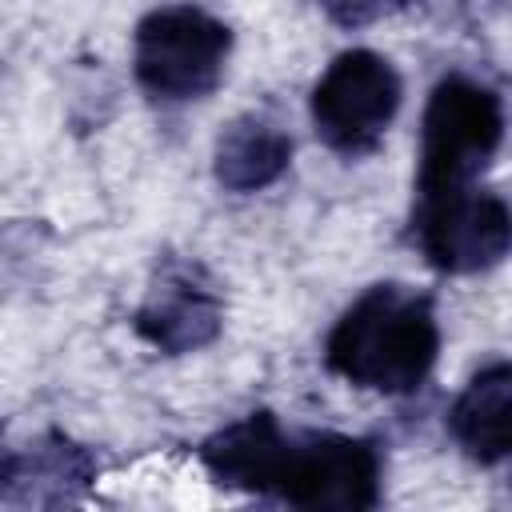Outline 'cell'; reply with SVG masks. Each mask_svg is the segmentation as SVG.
Masks as SVG:
<instances>
[{
  "instance_id": "cell-1",
  "label": "cell",
  "mask_w": 512,
  "mask_h": 512,
  "mask_svg": "<svg viewBox=\"0 0 512 512\" xmlns=\"http://www.w3.org/2000/svg\"><path fill=\"white\" fill-rule=\"evenodd\" d=\"M220 488L268 496L296 508L368 512L380 504L384 456L368 436L284 428L272 412H248L196 448Z\"/></svg>"
},
{
  "instance_id": "cell-2",
  "label": "cell",
  "mask_w": 512,
  "mask_h": 512,
  "mask_svg": "<svg viewBox=\"0 0 512 512\" xmlns=\"http://www.w3.org/2000/svg\"><path fill=\"white\" fill-rule=\"evenodd\" d=\"M440 356V320L428 292L384 280L364 288L332 324L324 364L352 388L404 396L416 392Z\"/></svg>"
},
{
  "instance_id": "cell-3",
  "label": "cell",
  "mask_w": 512,
  "mask_h": 512,
  "mask_svg": "<svg viewBox=\"0 0 512 512\" xmlns=\"http://www.w3.org/2000/svg\"><path fill=\"white\" fill-rule=\"evenodd\" d=\"M504 144V100L472 76H444L420 120L416 200L468 192Z\"/></svg>"
},
{
  "instance_id": "cell-4",
  "label": "cell",
  "mask_w": 512,
  "mask_h": 512,
  "mask_svg": "<svg viewBox=\"0 0 512 512\" xmlns=\"http://www.w3.org/2000/svg\"><path fill=\"white\" fill-rule=\"evenodd\" d=\"M232 56V28L196 4H164L132 32V72L148 100L188 104L220 88Z\"/></svg>"
},
{
  "instance_id": "cell-5",
  "label": "cell",
  "mask_w": 512,
  "mask_h": 512,
  "mask_svg": "<svg viewBox=\"0 0 512 512\" xmlns=\"http://www.w3.org/2000/svg\"><path fill=\"white\" fill-rule=\"evenodd\" d=\"M400 100L404 84L392 60L372 48H348L312 84L308 116L324 148L356 160L376 152L400 112Z\"/></svg>"
},
{
  "instance_id": "cell-6",
  "label": "cell",
  "mask_w": 512,
  "mask_h": 512,
  "mask_svg": "<svg viewBox=\"0 0 512 512\" xmlns=\"http://www.w3.org/2000/svg\"><path fill=\"white\" fill-rule=\"evenodd\" d=\"M412 232L424 260L448 276L488 272L508 256L512 244L504 196L480 184L452 196L412 200Z\"/></svg>"
},
{
  "instance_id": "cell-7",
  "label": "cell",
  "mask_w": 512,
  "mask_h": 512,
  "mask_svg": "<svg viewBox=\"0 0 512 512\" xmlns=\"http://www.w3.org/2000/svg\"><path fill=\"white\" fill-rule=\"evenodd\" d=\"M224 328V296L212 272L188 256H164L144 288L140 308L132 312V332L164 352L188 356L208 348Z\"/></svg>"
},
{
  "instance_id": "cell-8",
  "label": "cell",
  "mask_w": 512,
  "mask_h": 512,
  "mask_svg": "<svg viewBox=\"0 0 512 512\" xmlns=\"http://www.w3.org/2000/svg\"><path fill=\"white\" fill-rule=\"evenodd\" d=\"M448 436L480 468H496L512 452V368L484 364L448 408Z\"/></svg>"
},
{
  "instance_id": "cell-9",
  "label": "cell",
  "mask_w": 512,
  "mask_h": 512,
  "mask_svg": "<svg viewBox=\"0 0 512 512\" xmlns=\"http://www.w3.org/2000/svg\"><path fill=\"white\" fill-rule=\"evenodd\" d=\"M288 164H292V136L260 112H244L228 120L212 148V176L228 192H260L276 184L288 172Z\"/></svg>"
},
{
  "instance_id": "cell-10",
  "label": "cell",
  "mask_w": 512,
  "mask_h": 512,
  "mask_svg": "<svg viewBox=\"0 0 512 512\" xmlns=\"http://www.w3.org/2000/svg\"><path fill=\"white\" fill-rule=\"evenodd\" d=\"M100 472V460L84 448L72 444L60 432L40 436L28 448H8L4 464H0V488L20 496V500H68L76 496L84 484H92Z\"/></svg>"
},
{
  "instance_id": "cell-11",
  "label": "cell",
  "mask_w": 512,
  "mask_h": 512,
  "mask_svg": "<svg viewBox=\"0 0 512 512\" xmlns=\"http://www.w3.org/2000/svg\"><path fill=\"white\" fill-rule=\"evenodd\" d=\"M324 8V16L336 24V28H368L400 8H408L412 0H316Z\"/></svg>"
}]
</instances>
